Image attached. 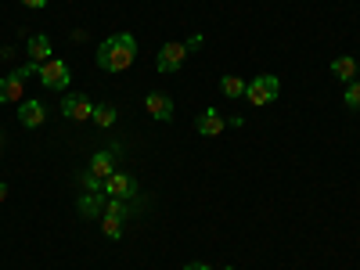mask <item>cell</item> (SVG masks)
Listing matches in <instances>:
<instances>
[{
  "label": "cell",
  "mask_w": 360,
  "mask_h": 270,
  "mask_svg": "<svg viewBox=\"0 0 360 270\" xmlns=\"http://www.w3.org/2000/svg\"><path fill=\"white\" fill-rule=\"evenodd\" d=\"M137 62V40L130 33H112L98 44V69L105 72H127Z\"/></svg>",
  "instance_id": "1"
},
{
  "label": "cell",
  "mask_w": 360,
  "mask_h": 270,
  "mask_svg": "<svg viewBox=\"0 0 360 270\" xmlns=\"http://www.w3.org/2000/svg\"><path fill=\"white\" fill-rule=\"evenodd\" d=\"M115 155H119V148H112V152H94V159H90V169H86V176H83L86 191H101V184L115 173Z\"/></svg>",
  "instance_id": "2"
},
{
  "label": "cell",
  "mask_w": 360,
  "mask_h": 270,
  "mask_svg": "<svg viewBox=\"0 0 360 270\" xmlns=\"http://www.w3.org/2000/svg\"><path fill=\"white\" fill-rule=\"evenodd\" d=\"M278 94H281V79L270 76V72L249 79V86H245V98H249V105H256V108H263V105H270V101H278Z\"/></svg>",
  "instance_id": "3"
},
{
  "label": "cell",
  "mask_w": 360,
  "mask_h": 270,
  "mask_svg": "<svg viewBox=\"0 0 360 270\" xmlns=\"http://www.w3.org/2000/svg\"><path fill=\"white\" fill-rule=\"evenodd\" d=\"M37 72V62H25L22 69L8 72L4 79H0V105H15L22 101V90H25V76H33Z\"/></svg>",
  "instance_id": "4"
},
{
  "label": "cell",
  "mask_w": 360,
  "mask_h": 270,
  "mask_svg": "<svg viewBox=\"0 0 360 270\" xmlns=\"http://www.w3.org/2000/svg\"><path fill=\"white\" fill-rule=\"evenodd\" d=\"M37 79H40L47 90H65V86L72 83V72H69V65L62 62V58H51V62L37 65Z\"/></svg>",
  "instance_id": "5"
},
{
  "label": "cell",
  "mask_w": 360,
  "mask_h": 270,
  "mask_svg": "<svg viewBox=\"0 0 360 270\" xmlns=\"http://www.w3.org/2000/svg\"><path fill=\"white\" fill-rule=\"evenodd\" d=\"M101 191L108 195V198H134L137 195V180L130 176V173H123V169H115L108 180H105V184H101Z\"/></svg>",
  "instance_id": "6"
},
{
  "label": "cell",
  "mask_w": 360,
  "mask_h": 270,
  "mask_svg": "<svg viewBox=\"0 0 360 270\" xmlns=\"http://www.w3.org/2000/svg\"><path fill=\"white\" fill-rule=\"evenodd\" d=\"M188 62V44H162V51H159V58H155V69L159 72H176L180 65Z\"/></svg>",
  "instance_id": "7"
},
{
  "label": "cell",
  "mask_w": 360,
  "mask_h": 270,
  "mask_svg": "<svg viewBox=\"0 0 360 270\" xmlns=\"http://www.w3.org/2000/svg\"><path fill=\"white\" fill-rule=\"evenodd\" d=\"M62 115L72 119V123H86V119H94V105H90L83 94H65L62 98Z\"/></svg>",
  "instance_id": "8"
},
{
  "label": "cell",
  "mask_w": 360,
  "mask_h": 270,
  "mask_svg": "<svg viewBox=\"0 0 360 270\" xmlns=\"http://www.w3.org/2000/svg\"><path fill=\"white\" fill-rule=\"evenodd\" d=\"M18 123H22L25 130L44 127V123H47V105H44V101H37V98L22 101V108H18Z\"/></svg>",
  "instance_id": "9"
},
{
  "label": "cell",
  "mask_w": 360,
  "mask_h": 270,
  "mask_svg": "<svg viewBox=\"0 0 360 270\" xmlns=\"http://www.w3.org/2000/svg\"><path fill=\"white\" fill-rule=\"evenodd\" d=\"M195 130H198L202 137H220V134L227 130V119H224L217 108H205V112L195 119Z\"/></svg>",
  "instance_id": "10"
},
{
  "label": "cell",
  "mask_w": 360,
  "mask_h": 270,
  "mask_svg": "<svg viewBox=\"0 0 360 270\" xmlns=\"http://www.w3.org/2000/svg\"><path fill=\"white\" fill-rule=\"evenodd\" d=\"M144 108H148L152 119H159V123H169V119H173V98L159 94V90H152V94L144 98Z\"/></svg>",
  "instance_id": "11"
},
{
  "label": "cell",
  "mask_w": 360,
  "mask_h": 270,
  "mask_svg": "<svg viewBox=\"0 0 360 270\" xmlns=\"http://www.w3.org/2000/svg\"><path fill=\"white\" fill-rule=\"evenodd\" d=\"M25 54H29V62H37V65H44V62H51V58H54L51 40H47L44 33H37V37L25 40Z\"/></svg>",
  "instance_id": "12"
},
{
  "label": "cell",
  "mask_w": 360,
  "mask_h": 270,
  "mask_svg": "<svg viewBox=\"0 0 360 270\" xmlns=\"http://www.w3.org/2000/svg\"><path fill=\"white\" fill-rule=\"evenodd\" d=\"M105 202H108V195L105 191H86V195H79V213L83 217H101L105 213Z\"/></svg>",
  "instance_id": "13"
},
{
  "label": "cell",
  "mask_w": 360,
  "mask_h": 270,
  "mask_svg": "<svg viewBox=\"0 0 360 270\" xmlns=\"http://www.w3.org/2000/svg\"><path fill=\"white\" fill-rule=\"evenodd\" d=\"M356 72H360V62H356V58H335V62H332V76L342 79V83H353Z\"/></svg>",
  "instance_id": "14"
},
{
  "label": "cell",
  "mask_w": 360,
  "mask_h": 270,
  "mask_svg": "<svg viewBox=\"0 0 360 270\" xmlns=\"http://www.w3.org/2000/svg\"><path fill=\"white\" fill-rule=\"evenodd\" d=\"M245 79H238V76H220V90H224V98L238 101V98H245Z\"/></svg>",
  "instance_id": "15"
},
{
  "label": "cell",
  "mask_w": 360,
  "mask_h": 270,
  "mask_svg": "<svg viewBox=\"0 0 360 270\" xmlns=\"http://www.w3.org/2000/svg\"><path fill=\"white\" fill-rule=\"evenodd\" d=\"M94 123L101 130H112L115 127V108L112 105H94Z\"/></svg>",
  "instance_id": "16"
},
{
  "label": "cell",
  "mask_w": 360,
  "mask_h": 270,
  "mask_svg": "<svg viewBox=\"0 0 360 270\" xmlns=\"http://www.w3.org/2000/svg\"><path fill=\"white\" fill-rule=\"evenodd\" d=\"M127 213H130V209H127V202H123V198H108V202H105V213H101V217H115V220H127Z\"/></svg>",
  "instance_id": "17"
},
{
  "label": "cell",
  "mask_w": 360,
  "mask_h": 270,
  "mask_svg": "<svg viewBox=\"0 0 360 270\" xmlns=\"http://www.w3.org/2000/svg\"><path fill=\"white\" fill-rule=\"evenodd\" d=\"M101 231H105V238L119 242V238H123V220H115V217H101Z\"/></svg>",
  "instance_id": "18"
},
{
  "label": "cell",
  "mask_w": 360,
  "mask_h": 270,
  "mask_svg": "<svg viewBox=\"0 0 360 270\" xmlns=\"http://www.w3.org/2000/svg\"><path fill=\"white\" fill-rule=\"evenodd\" d=\"M346 105L353 108V112H360V79H353V83H346Z\"/></svg>",
  "instance_id": "19"
},
{
  "label": "cell",
  "mask_w": 360,
  "mask_h": 270,
  "mask_svg": "<svg viewBox=\"0 0 360 270\" xmlns=\"http://www.w3.org/2000/svg\"><path fill=\"white\" fill-rule=\"evenodd\" d=\"M18 4H25V8H33V11H44L51 0H18Z\"/></svg>",
  "instance_id": "20"
},
{
  "label": "cell",
  "mask_w": 360,
  "mask_h": 270,
  "mask_svg": "<svg viewBox=\"0 0 360 270\" xmlns=\"http://www.w3.org/2000/svg\"><path fill=\"white\" fill-rule=\"evenodd\" d=\"M184 270H213V266H209V263H198V259H195V263H188Z\"/></svg>",
  "instance_id": "21"
},
{
  "label": "cell",
  "mask_w": 360,
  "mask_h": 270,
  "mask_svg": "<svg viewBox=\"0 0 360 270\" xmlns=\"http://www.w3.org/2000/svg\"><path fill=\"white\" fill-rule=\"evenodd\" d=\"M8 198V184H4V180H0V202H4Z\"/></svg>",
  "instance_id": "22"
},
{
  "label": "cell",
  "mask_w": 360,
  "mask_h": 270,
  "mask_svg": "<svg viewBox=\"0 0 360 270\" xmlns=\"http://www.w3.org/2000/svg\"><path fill=\"white\" fill-rule=\"evenodd\" d=\"M224 270H234V266H224Z\"/></svg>",
  "instance_id": "23"
}]
</instances>
